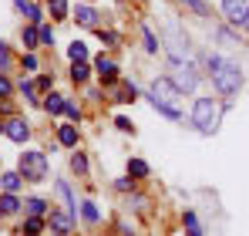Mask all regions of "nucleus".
I'll return each instance as SVG.
<instances>
[{"mask_svg": "<svg viewBox=\"0 0 249 236\" xmlns=\"http://www.w3.org/2000/svg\"><path fill=\"white\" fill-rule=\"evenodd\" d=\"M0 209H3V216H7V213H17V209H20V202H17L14 193H3V196H0Z\"/></svg>", "mask_w": 249, "mask_h": 236, "instance_id": "20", "label": "nucleus"}, {"mask_svg": "<svg viewBox=\"0 0 249 236\" xmlns=\"http://www.w3.org/2000/svg\"><path fill=\"white\" fill-rule=\"evenodd\" d=\"M135 98H138L135 84H118V91H115V101H135Z\"/></svg>", "mask_w": 249, "mask_h": 236, "instance_id": "18", "label": "nucleus"}, {"mask_svg": "<svg viewBox=\"0 0 249 236\" xmlns=\"http://www.w3.org/2000/svg\"><path fill=\"white\" fill-rule=\"evenodd\" d=\"M10 91H14V88H10V81H7V78H3V75H0V98H7Z\"/></svg>", "mask_w": 249, "mask_h": 236, "instance_id": "31", "label": "nucleus"}, {"mask_svg": "<svg viewBox=\"0 0 249 236\" xmlns=\"http://www.w3.org/2000/svg\"><path fill=\"white\" fill-rule=\"evenodd\" d=\"M47 7H51V14H54V17H68V0H51Z\"/></svg>", "mask_w": 249, "mask_h": 236, "instance_id": "28", "label": "nucleus"}, {"mask_svg": "<svg viewBox=\"0 0 249 236\" xmlns=\"http://www.w3.org/2000/svg\"><path fill=\"white\" fill-rule=\"evenodd\" d=\"M219 105L212 101V98H196V105H192V125L202 132V135H212L215 128H219Z\"/></svg>", "mask_w": 249, "mask_h": 236, "instance_id": "2", "label": "nucleus"}, {"mask_svg": "<svg viewBox=\"0 0 249 236\" xmlns=\"http://www.w3.org/2000/svg\"><path fill=\"white\" fill-rule=\"evenodd\" d=\"M88 75H91V68H88L84 61H74V64H71V81H74V84L88 81Z\"/></svg>", "mask_w": 249, "mask_h": 236, "instance_id": "16", "label": "nucleus"}, {"mask_svg": "<svg viewBox=\"0 0 249 236\" xmlns=\"http://www.w3.org/2000/svg\"><path fill=\"white\" fill-rule=\"evenodd\" d=\"M14 3H17V10H20L31 24H37V20H41V7H37V3H27V0H14Z\"/></svg>", "mask_w": 249, "mask_h": 236, "instance_id": "12", "label": "nucleus"}, {"mask_svg": "<svg viewBox=\"0 0 249 236\" xmlns=\"http://www.w3.org/2000/svg\"><path fill=\"white\" fill-rule=\"evenodd\" d=\"M0 216H3V209H0Z\"/></svg>", "mask_w": 249, "mask_h": 236, "instance_id": "43", "label": "nucleus"}, {"mask_svg": "<svg viewBox=\"0 0 249 236\" xmlns=\"http://www.w3.org/2000/svg\"><path fill=\"white\" fill-rule=\"evenodd\" d=\"M3 135H7L10 142H27V138H31V128H27L24 118H10V121H3Z\"/></svg>", "mask_w": 249, "mask_h": 236, "instance_id": "6", "label": "nucleus"}, {"mask_svg": "<svg viewBox=\"0 0 249 236\" xmlns=\"http://www.w3.org/2000/svg\"><path fill=\"white\" fill-rule=\"evenodd\" d=\"M57 142H61L64 149H74V145H78V128H74V125H61V128H57Z\"/></svg>", "mask_w": 249, "mask_h": 236, "instance_id": "11", "label": "nucleus"}, {"mask_svg": "<svg viewBox=\"0 0 249 236\" xmlns=\"http://www.w3.org/2000/svg\"><path fill=\"white\" fill-rule=\"evenodd\" d=\"M24 209H27L31 216H44V213H47V202H44V199H24Z\"/></svg>", "mask_w": 249, "mask_h": 236, "instance_id": "19", "label": "nucleus"}, {"mask_svg": "<svg viewBox=\"0 0 249 236\" xmlns=\"http://www.w3.org/2000/svg\"><path fill=\"white\" fill-rule=\"evenodd\" d=\"M115 125H118V128H122V132H131V121H128V118H118V121H115Z\"/></svg>", "mask_w": 249, "mask_h": 236, "instance_id": "39", "label": "nucleus"}, {"mask_svg": "<svg viewBox=\"0 0 249 236\" xmlns=\"http://www.w3.org/2000/svg\"><path fill=\"white\" fill-rule=\"evenodd\" d=\"M27 182H44L47 179V156L44 152H20V169H17Z\"/></svg>", "mask_w": 249, "mask_h": 236, "instance_id": "3", "label": "nucleus"}, {"mask_svg": "<svg viewBox=\"0 0 249 236\" xmlns=\"http://www.w3.org/2000/svg\"><path fill=\"white\" fill-rule=\"evenodd\" d=\"M27 236H37V233H27Z\"/></svg>", "mask_w": 249, "mask_h": 236, "instance_id": "42", "label": "nucleus"}, {"mask_svg": "<svg viewBox=\"0 0 249 236\" xmlns=\"http://www.w3.org/2000/svg\"><path fill=\"white\" fill-rule=\"evenodd\" d=\"M0 132H3V121H0Z\"/></svg>", "mask_w": 249, "mask_h": 236, "instance_id": "41", "label": "nucleus"}, {"mask_svg": "<svg viewBox=\"0 0 249 236\" xmlns=\"http://www.w3.org/2000/svg\"><path fill=\"white\" fill-rule=\"evenodd\" d=\"M78 24H84V27H98V10H91V7H78Z\"/></svg>", "mask_w": 249, "mask_h": 236, "instance_id": "14", "label": "nucleus"}, {"mask_svg": "<svg viewBox=\"0 0 249 236\" xmlns=\"http://www.w3.org/2000/svg\"><path fill=\"white\" fill-rule=\"evenodd\" d=\"M98 34H101V40H105V44H108V47H111V44H115V40H118V38H115V34H111V31H98Z\"/></svg>", "mask_w": 249, "mask_h": 236, "instance_id": "36", "label": "nucleus"}, {"mask_svg": "<svg viewBox=\"0 0 249 236\" xmlns=\"http://www.w3.org/2000/svg\"><path fill=\"white\" fill-rule=\"evenodd\" d=\"M148 98L155 101V105H175L178 98H182V91H178V84L168 78H155L152 81V88H148Z\"/></svg>", "mask_w": 249, "mask_h": 236, "instance_id": "4", "label": "nucleus"}, {"mask_svg": "<svg viewBox=\"0 0 249 236\" xmlns=\"http://www.w3.org/2000/svg\"><path fill=\"white\" fill-rule=\"evenodd\" d=\"M24 68H27V71H34V68H37V58H34V54H27V58H24Z\"/></svg>", "mask_w": 249, "mask_h": 236, "instance_id": "37", "label": "nucleus"}, {"mask_svg": "<svg viewBox=\"0 0 249 236\" xmlns=\"http://www.w3.org/2000/svg\"><path fill=\"white\" fill-rule=\"evenodd\" d=\"M243 27L249 31V7H246V14H243Z\"/></svg>", "mask_w": 249, "mask_h": 236, "instance_id": "40", "label": "nucleus"}, {"mask_svg": "<svg viewBox=\"0 0 249 236\" xmlns=\"http://www.w3.org/2000/svg\"><path fill=\"white\" fill-rule=\"evenodd\" d=\"M20 182H24V176H20V172H7V176H0L3 193H17V189H20Z\"/></svg>", "mask_w": 249, "mask_h": 236, "instance_id": "13", "label": "nucleus"}, {"mask_svg": "<svg viewBox=\"0 0 249 236\" xmlns=\"http://www.w3.org/2000/svg\"><path fill=\"white\" fill-rule=\"evenodd\" d=\"M64 105H68V101H64L61 95H47V101H44L47 115H61V112H64Z\"/></svg>", "mask_w": 249, "mask_h": 236, "instance_id": "15", "label": "nucleus"}, {"mask_svg": "<svg viewBox=\"0 0 249 236\" xmlns=\"http://www.w3.org/2000/svg\"><path fill=\"white\" fill-rule=\"evenodd\" d=\"M115 189H118V193H128V189H131V179H118Z\"/></svg>", "mask_w": 249, "mask_h": 236, "instance_id": "35", "label": "nucleus"}, {"mask_svg": "<svg viewBox=\"0 0 249 236\" xmlns=\"http://www.w3.org/2000/svg\"><path fill=\"white\" fill-rule=\"evenodd\" d=\"M165 40H168V58H172L175 64H182V61H189V38H182V31H178V24H168V31H165Z\"/></svg>", "mask_w": 249, "mask_h": 236, "instance_id": "5", "label": "nucleus"}, {"mask_svg": "<svg viewBox=\"0 0 249 236\" xmlns=\"http://www.w3.org/2000/svg\"><path fill=\"white\" fill-rule=\"evenodd\" d=\"M246 0H222V14L229 17V24H243V14H246Z\"/></svg>", "mask_w": 249, "mask_h": 236, "instance_id": "10", "label": "nucleus"}, {"mask_svg": "<svg viewBox=\"0 0 249 236\" xmlns=\"http://www.w3.org/2000/svg\"><path fill=\"white\" fill-rule=\"evenodd\" d=\"M20 95H24L27 101H37V84H31V81H20Z\"/></svg>", "mask_w": 249, "mask_h": 236, "instance_id": "27", "label": "nucleus"}, {"mask_svg": "<svg viewBox=\"0 0 249 236\" xmlns=\"http://www.w3.org/2000/svg\"><path fill=\"white\" fill-rule=\"evenodd\" d=\"M94 68H98V78L105 81V84H115V81H118V64H115L111 58L101 54V58L94 61Z\"/></svg>", "mask_w": 249, "mask_h": 236, "instance_id": "9", "label": "nucleus"}, {"mask_svg": "<svg viewBox=\"0 0 249 236\" xmlns=\"http://www.w3.org/2000/svg\"><path fill=\"white\" fill-rule=\"evenodd\" d=\"M142 38H145V51H148V54H155V51H159V44H155V34H152L148 27L142 31Z\"/></svg>", "mask_w": 249, "mask_h": 236, "instance_id": "29", "label": "nucleus"}, {"mask_svg": "<svg viewBox=\"0 0 249 236\" xmlns=\"http://www.w3.org/2000/svg\"><path fill=\"white\" fill-rule=\"evenodd\" d=\"M37 40H41V31H37V27H27V31H24V47H27V51L37 47Z\"/></svg>", "mask_w": 249, "mask_h": 236, "instance_id": "25", "label": "nucleus"}, {"mask_svg": "<svg viewBox=\"0 0 249 236\" xmlns=\"http://www.w3.org/2000/svg\"><path fill=\"white\" fill-rule=\"evenodd\" d=\"M68 58H71V61H84V58H88V47H84L81 40H74V44L68 47Z\"/></svg>", "mask_w": 249, "mask_h": 236, "instance_id": "22", "label": "nucleus"}, {"mask_svg": "<svg viewBox=\"0 0 249 236\" xmlns=\"http://www.w3.org/2000/svg\"><path fill=\"white\" fill-rule=\"evenodd\" d=\"M47 226H51V233H54V236H71V230H74L71 213H51Z\"/></svg>", "mask_w": 249, "mask_h": 236, "instance_id": "7", "label": "nucleus"}, {"mask_svg": "<svg viewBox=\"0 0 249 236\" xmlns=\"http://www.w3.org/2000/svg\"><path fill=\"white\" fill-rule=\"evenodd\" d=\"M64 112H68V115L74 118V121H78V118H81V112H78V105H71V101H68V105H64Z\"/></svg>", "mask_w": 249, "mask_h": 236, "instance_id": "34", "label": "nucleus"}, {"mask_svg": "<svg viewBox=\"0 0 249 236\" xmlns=\"http://www.w3.org/2000/svg\"><path fill=\"white\" fill-rule=\"evenodd\" d=\"M41 230H44V219H41V216H31V219L24 223V230H20V233H41Z\"/></svg>", "mask_w": 249, "mask_h": 236, "instance_id": "26", "label": "nucleus"}, {"mask_svg": "<svg viewBox=\"0 0 249 236\" xmlns=\"http://www.w3.org/2000/svg\"><path fill=\"white\" fill-rule=\"evenodd\" d=\"M185 230H189V236H202V226H199L196 213H185Z\"/></svg>", "mask_w": 249, "mask_h": 236, "instance_id": "24", "label": "nucleus"}, {"mask_svg": "<svg viewBox=\"0 0 249 236\" xmlns=\"http://www.w3.org/2000/svg\"><path fill=\"white\" fill-rule=\"evenodd\" d=\"M41 40L44 44H54V31L51 27H41Z\"/></svg>", "mask_w": 249, "mask_h": 236, "instance_id": "33", "label": "nucleus"}, {"mask_svg": "<svg viewBox=\"0 0 249 236\" xmlns=\"http://www.w3.org/2000/svg\"><path fill=\"white\" fill-rule=\"evenodd\" d=\"M175 71H178V75H175V84H178V91H192V88H196V81H199V78H196V68H192L189 61H182Z\"/></svg>", "mask_w": 249, "mask_h": 236, "instance_id": "8", "label": "nucleus"}, {"mask_svg": "<svg viewBox=\"0 0 249 236\" xmlns=\"http://www.w3.org/2000/svg\"><path fill=\"white\" fill-rule=\"evenodd\" d=\"M51 84H54V78H51V75H44V78L37 81V88H41V91H47V88H51Z\"/></svg>", "mask_w": 249, "mask_h": 236, "instance_id": "38", "label": "nucleus"}, {"mask_svg": "<svg viewBox=\"0 0 249 236\" xmlns=\"http://www.w3.org/2000/svg\"><path fill=\"white\" fill-rule=\"evenodd\" d=\"M206 68H209V75H212V84H215V91H219L222 98H232V95H239V88H243V71H239V64H232V61H222V58H209Z\"/></svg>", "mask_w": 249, "mask_h": 236, "instance_id": "1", "label": "nucleus"}, {"mask_svg": "<svg viewBox=\"0 0 249 236\" xmlns=\"http://www.w3.org/2000/svg\"><path fill=\"white\" fill-rule=\"evenodd\" d=\"M57 196H61V202H64V206H68V213H74V199H71L68 182H57Z\"/></svg>", "mask_w": 249, "mask_h": 236, "instance_id": "21", "label": "nucleus"}, {"mask_svg": "<svg viewBox=\"0 0 249 236\" xmlns=\"http://www.w3.org/2000/svg\"><path fill=\"white\" fill-rule=\"evenodd\" d=\"M81 216L88 219V223H98V209H94V202H84V206H81Z\"/></svg>", "mask_w": 249, "mask_h": 236, "instance_id": "30", "label": "nucleus"}, {"mask_svg": "<svg viewBox=\"0 0 249 236\" xmlns=\"http://www.w3.org/2000/svg\"><path fill=\"white\" fill-rule=\"evenodd\" d=\"M128 176L145 179V176H148V162H142V158H128Z\"/></svg>", "mask_w": 249, "mask_h": 236, "instance_id": "17", "label": "nucleus"}, {"mask_svg": "<svg viewBox=\"0 0 249 236\" xmlns=\"http://www.w3.org/2000/svg\"><path fill=\"white\" fill-rule=\"evenodd\" d=\"M71 169H74L78 176L88 172V158H84V152H74V156H71Z\"/></svg>", "mask_w": 249, "mask_h": 236, "instance_id": "23", "label": "nucleus"}, {"mask_svg": "<svg viewBox=\"0 0 249 236\" xmlns=\"http://www.w3.org/2000/svg\"><path fill=\"white\" fill-rule=\"evenodd\" d=\"M182 3H189L192 10H199V14H206V3H202V0H182Z\"/></svg>", "mask_w": 249, "mask_h": 236, "instance_id": "32", "label": "nucleus"}]
</instances>
